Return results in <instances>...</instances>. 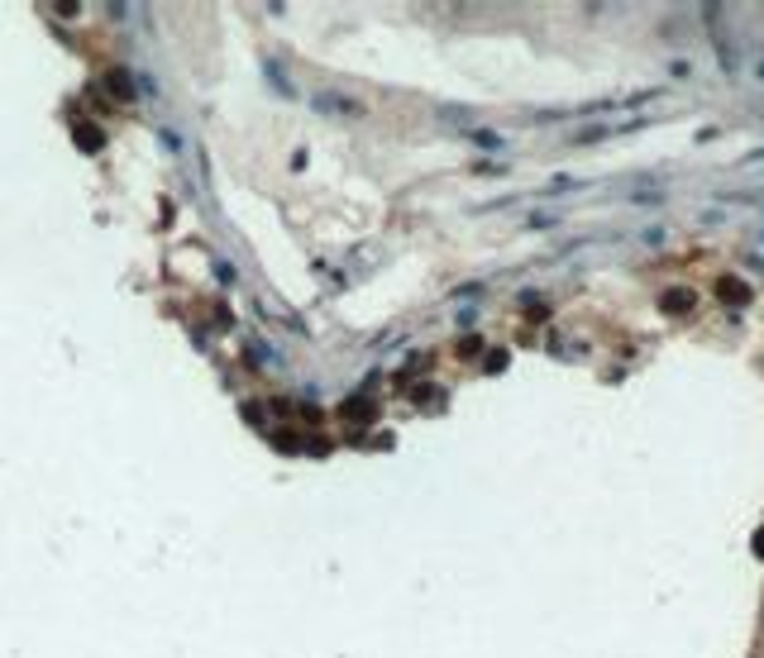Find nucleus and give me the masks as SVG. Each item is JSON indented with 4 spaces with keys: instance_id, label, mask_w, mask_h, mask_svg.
I'll list each match as a JSON object with an SVG mask.
<instances>
[{
    "instance_id": "obj_3",
    "label": "nucleus",
    "mask_w": 764,
    "mask_h": 658,
    "mask_svg": "<svg viewBox=\"0 0 764 658\" xmlns=\"http://www.w3.org/2000/svg\"><path fill=\"white\" fill-rule=\"evenodd\" d=\"M100 139H105V134H100L96 125H77V143L86 148V153H96V148H100Z\"/></svg>"
},
{
    "instance_id": "obj_1",
    "label": "nucleus",
    "mask_w": 764,
    "mask_h": 658,
    "mask_svg": "<svg viewBox=\"0 0 764 658\" xmlns=\"http://www.w3.org/2000/svg\"><path fill=\"white\" fill-rule=\"evenodd\" d=\"M100 86H105L115 100H134V95H139V86H134V77H129L125 67H110V72L100 77Z\"/></svg>"
},
{
    "instance_id": "obj_6",
    "label": "nucleus",
    "mask_w": 764,
    "mask_h": 658,
    "mask_svg": "<svg viewBox=\"0 0 764 658\" xmlns=\"http://www.w3.org/2000/svg\"><path fill=\"white\" fill-rule=\"evenodd\" d=\"M468 139H473L478 148H502V143H507V139H502V134H497V129H473Z\"/></svg>"
},
{
    "instance_id": "obj_7",
    "label": "nucleus",
    "mask_w": 764,
    "mask_h": 658,
    "mask_svg": "<svg viewBox=\"0 0 764 658\" xmlns=\"http://www.w3.org/2000/svg\"><path fill=\"white\" fill-rule=\"evenodd\" d=\"M755 553H764V530H760V534H755Z\"/></svg>"
},
{
    "instance_id": "obj_4",
    "label": "nucleus",
    "mask_w": 764,
    "mask_h": 658,
    "mask_svg": "<svg viewBox=\"0 0 764 658\" xmlns=\"http://www.w3.org/2000/svg\"><path fill=\"white\" fill-rule=\"evenodd\" d=\"M721 301H731V306H745V301H750L745 282H735V277H731V282H721Z\"/></svg>"
},
{
    "instance_id": "obj_5",
    "label": "nucleus",
    "mask_w": 764,
    "mask_h": 658,
    "mask_svg": "<svg viewBox=\"0 0 764 658\" xmlns=\"http://www.w3.org/2000/svg\"><path fill=\"white\" fill-rule=\"evenodd\" d=\"M659 306H664L668 315H678V310H688V306H693V291H678V286H673V296H664Z\"/></svg>"
},
{
    "instance_id": "obj_2",
    "label": "nucleus",
    "mask_w": 764,
    "mask_h": 658,
    "mask_svg": "<svg viewBox=\"0 0 764 658\" xmlns=\"http://www.w3.org/2000/svg\"><path fill=\"white\" fill-rule=\"evenodd\" d=\"M316 105L320 110H334V115H363V105H353L349 95H339V91H320Z\"/></svg>"
}]
</instances>
